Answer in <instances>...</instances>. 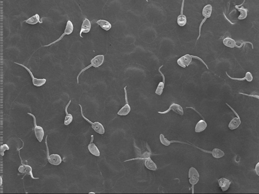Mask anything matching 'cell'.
Instances as JSON below:
<instances>
[{
  "label": "cell",
  "mask_w": 259,
  "mask_h": 194,
  "mask_svg": "<svg viewBox=\"0 0 259 194\" xmlns=\"http://www.w3.org/2000/svg\"><path fill=\"white\" fill-rule=\"evenodd\" d=\"M145 166L147 169L150 170L155 171L157 169V166L156 165V164L153 162V160L151 159L150 157L146 159L145 161Z\"/></svg>",
  "instance_id": "cell-17"
},
{
  "label": "cell",
  "mask_w": 259,
  "mask_h": 194,
  "mask_svg": "<svg viewBox=\"0 0 259 194\" xmlns=\"http://www.w3.org/2000/svg\"><path fill=\"white\" fill-rule=\"evenodd\" d=\"M97 23L102 28V29L106 31H109L111 28V23L105 20H99L98 21H97Z\"/></svg>",
  "instance_id": "cell-20"
},
{
  "label": "cell",
  "mask_w": 259,
  "mask_h": 194,
  "mask_svg": "<svg viewBox=\"0 0 259 194\" xmlns=\"http://www.w3.org/2000/svg\"><path fill=\"white\" fill-rule=\"evenodd\" d=\"M236 8L240 12V16H238V19L239 20H243L246 18L247 17V9H245L244 7L239 8L236 6Z\"/></svg>",
  "instance_id": "cell-25"
},
{
  "label": "cell",
  "mask_w": 259,
  "mask_h": 194,
  "mask_svg": "<svg viewBox=\"0 0 259 194\" xmlns=\"http://www.w3.org/2000/svg\"><path fill=\"white\" fill-rule=\"evenodd\" d=\"M0 179H1V185H2V181H2V176H1V177H0Z\"/></svg>",
  "instance_id": "cell-31"
},
{
  "label": "cell",
  "mask_w": 259,
  "mask_h": 194,
  "mask_svg": "<svg viewBox=\"0 0 259 194\" xmlns=\"http://www.w3.org/2000/svg\"><path fill=\"white\" fill-rule=\"evenodd\" d=\"M47 158L48 160V162L52 165H59L62 162L61 156L57 154L47 155Z\"/></svg>",
  "instance_id": "cell-10"
},
{
  "label": "cell",
  "mask_w": 259,
  "mask_h": 194,
  "mask_svg": "<svg viewBox=\"0 0 259 194\" xmlns=\"http://www.w3.org/2000/svg\"><path fill=\"white\" fill-rule=\"evenodd\" d=\"M182 11H181V14L177 18V23L181 27L184 26L187 22L186 16L182 14Z\"/></svg>",
  "instance_id": "cell-24"
},
{
  "label": "cell",
  "mask_w": 259,
  "mask_h": 194,
  "mask_svg": "<svg viewBox=\"0 0 259 194\" xmlns=\"http://www.w3.org/2000/svg\"><path fill=\"white\" fill-rule=\"evenodd\" d=\"M160 140L161 143L164 145L165 146H170L171 143H179V141H170L168 140V139L165 138L164 136L162 134H160Z\"/></svg>",
  "instance_id": "cell-26"
},
{
  "label": "cell",
  "mask_w": 259,
  "mask_h": 194,
  "mask_svg": "<svg viewBox=\"0 0 259 194\" xmlns=\"http://www.w3.org/2000/svg\"><path fill=\"white\" fill-rule=\"evenodd\" d=\"M255 170H256V173L257 175L259 176V163H257L256 166L255 168Z\"/></svg>",
  "instance_id": "cell-30"
},
{
  "label": "cell",
  "mask_w": 259,
  "mask_h": 194,
  "mask_svg": "<svg viewBox=\"0 0 259 194\" xmlns=\"http://www.w3.org/2000/svg\"><path fill=\"white\" fill-rule=\"evenodd\" d=\"M192 55H190L187 54L178 59L177 63L179 66L185 68L187 66H189L190 64L192 62Z\"/></svg>",
  "instance_id": "cell-6"
},
{
  "label": "cell",
  "mask_w": 259,
  "mask_h": 194,
  "mask_svg": "<svg viewBox=\"0 0 259 194\" xmlns=\"http://www.w3.org/2000/svg\"><path fill=\"white\" fill-rule=\"evenodd\" d=\"M211 153L212 154L213 157H214L216 159H220L224 156V153L223 151L217 148H215L213 150V151L211 152Z\"/></svg>",
  "instance_id": "cell-23"
},
{
  "label": "cell",
  "mask_w": 259,
  "mask_h": 194,
  "mask_svg": "<svg viewBox=\"0 0 259 194\" xmlns=\"http://www.w3.org/2000/svg\"><path fill=\"white\" fill-rule=\"evenodd\" d=\"M170 110L173 111L174 112L177 113V114H179L181 116L184 115V110L181 105L173 103L170 106V108H168V110L165 111L164 112H158L159 113L161 114H165L166 113L169 112Z\"/></svg>",
  "instance_id": "cell-8"
},
{
  "label": "cell",
  "mask_w": 259,
  "mask_h": 194,
  "mask_svg": "<svg viewBox=\"0 0 259 194\" xmlns=\"http://www.w3.org/2000/svg\"><path fill=\"white\" fill-rule=\"evenodd\" d=\"M125 100H126V101H127V104L122 108H121L120 110L118 111L117 114L119 116H127V115L129 114L131 111V107L130 106V105H129V104H128V100H127V92H126L125 88Z\"/></svg>",
  "instance_id": "cell-12"
},
{
  "label": "cell",
  "mask_w": 259,
  "mask_h": 194,
  "mask_svg": "<svg viewBox=\"0 0 259 194\" xmlns=\"http://www.w3.org/2000/svg\"><path fill=\"white\" fill-rule=\"evenodd\" d=\"M25 22L28 24L32 25H36L38 23H42V22L40 21V17H39V15L38 14L34 15V16H32L30 18H29V19L25 20Z\"/></svg>",
  "instance_id": "cell-18"
},
{
  "label": "cell",
  "mask_w": 259,
  "mask_h": 194,
  "mask_svg": "<svg viewBox=\"0 0 259 194\" xmlns=\"http://www.w3.org/2000/svg\"><path fill=\"white\" fill-rule=\"evenodd\" d=\"M71 103V100H70L68 103V105H66L65 108V112L66 113V116H65V122H64V124H65V125H68L70 124H71V122L73 121V120L72 115L71 114H69L68 112V106L70 105Z\"/></svg>",
  "instance_id": "cell-19"
},
{
  "label": "cell",
  "mask_w": 259,
  "mask_h": 194,
  "mask_svg": "<svg viewBox=\"0 0 259 194\" xmlns=\"http://www.w3.org/2000/svg\"><path fill=\"white\" fill-rule=\"evenodd\" d=\"M212 11H213L212 6L210 4H208V5H206L205 6H204L203 9V11H202V15H203V16L205 17V19L209 18V17H211Z\"/></svg>",
  "instance_id": "cell-22"
},
{
  "label": "cell",
  "mask_w": 259,
  "mask_h": 194,
  "mask_svg": "<svg viewBox=\"0 0 259 194\" xmlns=\"http://www.w3.org/2000/svg\"><path fill=\"white\" fill-rule=\"evenodd\" d=\"M79 106L81 107V114L82 118H84L85 120L87 121L88 122H89L90 124H91L92 125V128L93 130H95V132L97 133H98V134H100V135H103L105 133V129L104 128L103 125L101 123H100V122H95L92 123L91 121H90L89 120L87 119L84 116V114H83L81 106L80 104L79 105Z\"/></svg>",
  "instance_id": "cell-2"
},
{
  "label": "cell",
  "mask_w": 259,
  "mask_h": 194,
  "mask_svg": "<svg viewBox=\"0 0 259 194\" xmlns=\"http://www.w3.org/2000/svg\"><path fill=\"white\" fill-rule=\"evenodd\" d=\"M245 77L246 78L247 81L248 82H251L253 80V77H252V74L249 71L247 72Z\"/></svg>",
  "instance_id": "cell-29"
},
{
  "label": "cell",
  "mask_w": 259,
  "mask_h": 194,
  "mask_svg": "<svg viewBox=\"0 0 259 194\" xmlns=\"http://www.w3.org/2000/svg\"><path fill=\"white\" fill-rule=\"evenodd\" d=\"M241 124V121L240 117L234 118H233V119L229 123L228 127L231 130H235L240 127Z\"/></svg>",
  "instance_id": "cell-16"
},
{
  "label": "cell",
  "mask_w": 259,
  "mask_h": 194,
  "mask_svg": "<svg viewBox=\"0 0 259 194\" xmlns=\"http://www.w3.org/2000/svg\"><path fill=\"white\" fill-rule=\"evenodd\" d=\"M18 171L21 173H24L25 175L30 176L33 179H38V178H35L32 173V169L30 166L23 164L18 168Z\"/></svg>",
  "instance_id": "cell-9"
},
{
  "label": "cell",
  "mask_w": 259,
  "mask_h": 194,
  "mask_svg": "<svg viewBox=\"0 0 259 194\" xmlns=\"http://www.w3.org/2000/svg\"><path fill=\"white\" fill-rule=\"evenodd\" d=\"M231 183V182L230 180L224 178H222L218 180L219 186L223 192L227 191L229 189Z\"/></svg>",
  "instance_id": "cell-13"
},
{
  "label": "cell",
  "mask_w": 259,
  "mask_h": 194,
  "mask_svg": "<svg viewBox=\"0 0 259 194\" xmlns=\"http://www.w3.org/2000/svg\"><path fill=\"white\" fill-rule=\"evenodd\" d=\"M28 114L30 116H32L33 120H34V133L36 137L38 139V140L39 141V143H41L43 140L44 137V130H43V127H41L38 126L36 124V119L35 117L33 114L28 112Z\"/></svg>",
  "instance_id": "cell-3"
},
{
  "label": "cell",
  "mask_w": 259,
  "mask_h": 194,
  "mask_svg": "<svg viewBox=\"0 0 259 194\" xmlns=\"http://www.w3.org/2000/svg\"><path fill=\"white\" fill-rule=\"evenodd\" d=\"M104 55H102V54L97 55L95 58H93V59L91 60V65L85 68L84 70H82L79 74V75L77 76V82L78 83V78L79 75H81L83 71H86L87 69L89 68L91 66H93L95 68L98 67L99 66L102 65L104 63Z\"/></svg>",
  "instance_id": "cell-1"
},
{
  "label": "cell",
  "mask_w": 259,
  "mask_h": 194,
  "mask_svg": "<svg viewBox=\"0 0 259 194\" xmlns=\"http://www.w3.org/2000/svg\"><path fill=\"white\" fill-rule=\"evenodd\" d=\"M15 64H18L20 66H22V67H23L25 68V70H27V71H28V73L30 74V75L31 76V78L32 79V82L33 84V85L34 86H35V87H41V86H43V85H44L45 84V83L46 82V79H38L34 77V76L33 75L32 73L31 72L30 70H29L28 68L26 66H25L24 65L22 64H19V63H18L15 62Z\"/></svg>",
  "instance_id": "cell-4"
},
{
  "label": "cell",
  "mask_w": 259,
  "mask_h": 194,
  "mask_svg": "<svg viewBox=\"0 0 259 194\" xmlns=\"http://www.w3.org/2000/svg\"><path fill=\"white\" fill-rule=\"evenodd\" d=\"M207 126V123L205 121L201 120L200 121H198L196 124L195 127V132L196 133H200L203 132L206 128Z\"/></svg>",
  "instance_id": "cell-15"
},
{
  "label": "cell",
  "mask_w": 259,
  "mask_h": 194,
  "mask_svg": "<svg viewBox=\"0 0 259 194\" xmlns=\"http://www.w3.org/2000/svg\"><path fill=\"white\" fill-rule=\"evenodd\" d=\"M73 30L74 26L73 23H72V22L70 20H68V21L67 22V23H66V27H65V33L62 35L61 37L59 38V39H57V41L52 42V43H51L50 44H49V45L45 46V47L49 46L50 45H52V44H54L55 43H56L58 41H61L62 38H63V36H65V35H70V34H71L72 32H73Z\"/></svg>",
  "instance_id": "cell-7"
},
{
  "label": "cell",
  "mask_w": 259,
  "mask_h": 194,
  "mask_svg": "<svg viewBox=\"0 0 259 194\" xmlns=\"http://www.w3.org/2000/svg\"><path fill=\"white\" fill-rule=\"evenodd\" d=\"M164 88V82H160L155 91V93L158 95H161L162 94Z\"/></svg>",
  "instance_id": "cell-27"
},
{
  "label": "cell",
  "mask_w": 259,
  "mask_h": 194,
  "mask_svg": "<svg viewBox=\"0 0 259 194\" xmlns=\"http://www.w3.org/2000/svg\"><path fill=\"white\" fill-rule=\"evenodd\" d=\"M223 43H224V46L229 47V48H233L235 47H238L236 45V41H235V40L230 38H224L223 41Z\"/></svg>",
  "instance_id": "cell-21"
},
{
  "label": "cell",
  "mask_w": 259,
  "mask_h": 194,
  "mask_svg": "<svg viewBox=\"0 0 259 194\" xmlns=\"http://www.w3.org/2000/svg\"><path fill=\"white\" fill-rule=\"evenodd\" d=\"M9 149V146L6 144H4L1 146V155L2 156L4 155V152L6 150Z\"/></svg>",
  "instance_id": "cell-28"
},
{
  "label": "cell",
  "mask_w": 259,
  "mask_h": 194,
  "mask_svg": "<svg viewBox=\"0 0 259 194\" xmlns=\"http://www.w3.org/2000/svg\"><path fill=\"white\" fill-rule=\"evenodd\" d=\"M91 141H90V143L88 145V150H89V151L90 153L92 154V155L95 156H100V152L99 151V150H98V147L96 146V145L93 143V137H93V135L91 136Z\"/></svg>",
  "instance_id": "cell-11"
},
{
  "label": "cell",
  "mask_w": 259,
  "mask_h": 194,
  "mask_svg": "<svg viewBox=\"0 0 259 194\" xmlns=\"http://www.w3.org/2000/svg\"><path fill=\"white\" fill-rule=\"evenodd\" d=\"M89 194H95V192H90Z\"/></svg>",
  "instance_id": "cell-32"
},
{
  "label": "cell",
  "mask_w": 259,
  "mask_h": 194,
  "mask_svg": "<svg viewBox=\"0 0 259 194\" xmlns=\"http://www.w3.org/2000/svg\"><path fill=\"white\" fill-rule=\"evenodd\" d=\"M91 22L89 20L86 18L82 22L81 28V30L80 31V36L81 38H82V36H81L82 33H89L91 30Z\"/></svg>",
  "instance_id": "cell-14"
},
{
  "label": "cell",
  "mask_w": 259,
  "mask_h": 194,
  "mask_svg": "<svg viewBox=\"0 0 259 194\" xmlns=\"http://www.w3.org/2000/svg\"><path fill=\"white\" fill-rule=\"evenodd\" d=\"M188 176L189 178V181L190 183L191 184V185L193 186L198 183L199 181L200 175L198 170L195 168L191 167L190 168Z\"/></svg>",
  "instance_id": "cell-5"
}]
</instances>
